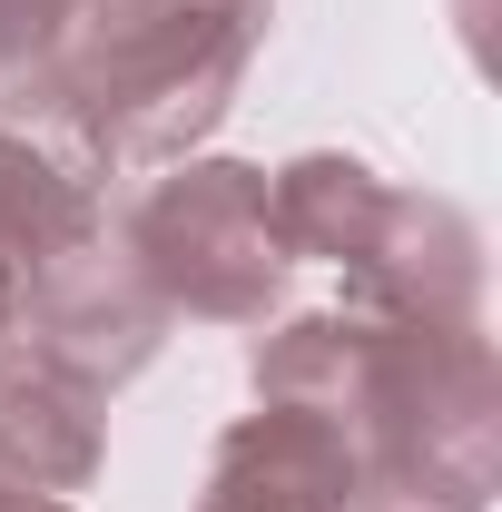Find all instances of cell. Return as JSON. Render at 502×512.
I'll use <instances>...</instances> for the list:
<instances>
[]
</instances>
